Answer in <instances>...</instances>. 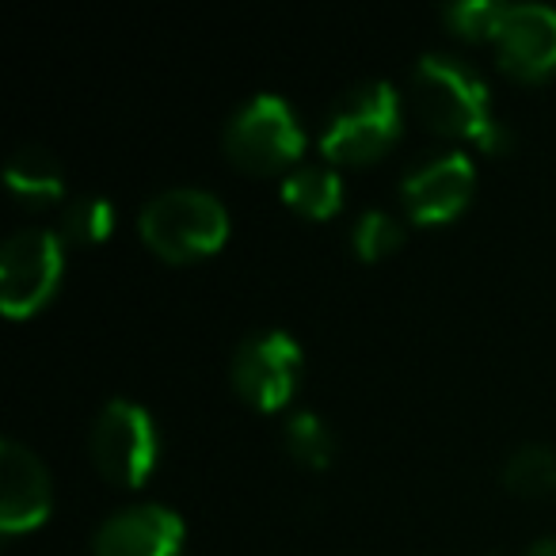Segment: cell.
I'll use <instances>...</instances> for the list:
<instances>
[{"label":"cell","instance_id":"cell-18","mask_svg":"<svg viewBox=\"0 0 556 556\" xmlns=\"http://www.w3.org/2000/svg\"><path fill=\"white\" fill-rule=\"evenodd\" d=\"M503 16H507V4H500V0H457V4L442 9V20L450 24V31L469 42H495Z\"/></svg>","mask_w":556,"mask_h":556},{"label":"cell","instance_id":"cell-7","mask_svg":"<svg viewBox=\"0 0 556 556\" xmlns=\"http://www.w3.org/2000/svg\"><path fill=\"white\" fill-rule=\"evenodd\" d=\"M229 378L240 401H248L260 412H275L298 393V381H302V348L282 328L252 332L232 351Z\"/></svg>","mask_w":556,"mask_h":556},{"label":"cell","instance_id":"cell-8","mask_svg":"<svg viewBox=\"0 0 556 556\" xmlns=\"http://www.w3.org/2000/svg\"><path fill=\"white\" fill-rule=\"evenodd\" d=\"M477 191V168L465 153H439L419 161L404 172L401 202L412 222L419 225H446L472 202Z\"/></svg>","mask_w":556,"mask_h":556},{"label":"cell","instance_id":"cell-2","mask_svg":"<svg viewBox=\"0 0 556 556\" xmlns=\"http://www.w3.org/2000/svg\"><path fill=\"white\" fill-rule=\"evenodd\" d=\"M138 229L156 255L172 263H191L225 244L229 214H225V202L202 187H168L141 206Z\"/></svg>","mask_w":556,"mask_h":556},{"label":"cell","instance_id":"cell-19","mask_svg":"<svg viewBox=\"0 0 556 556\" xmlns=\"http://www.w3.org/2000/svg\"><path fill=\"white\" fill-rule=\"evenodd\" d=\"M526 556H556V538H541L530 545V553Z\"/></svg>","mask_w":556,"mask_h":556},{"label":"cell","instance_id":"cell-17","mask_svg":"<svg viewBox=\"0 0 556 556\" xmlns=\"http://www.w3.org/2000/svg\"><path fill=\"white\" fill-rule=\"evenodd\" d=\"M401 240H404V225L389 210H366V214H358L355 229H351V248L366 263L386 260L389 252L401 248Z\"/></svg>","mask_w":556,"mask_h":556},{"label":"cell","instance_id":"cell-3","mask_svg":"<svg viewBox=\"0 0 556 556\" xmlns=\"http://www.w3.org/2000/svg\"><path fill=\"white\" fill-rule=\"evenodd\" d=\"M401 138V96L389 80L351 88L328 115L320 149L336 164H370Z\"/></svg>","mask_w":556,"mask_h":556},{"label":"cell","instance_id":"cell-14","mask_svg":"<svg viewBox=\"0 0 556 556\" xmlns=\"http://www.w3.org/2000/svg\"><path fill=\"white\" fill-rule=\"evenodd\" d=\"M503 484L522 500H541L556 492V450L541 442H526L503 465Z\"/></svg>","mask_w":556,"mask_h":556},{"label":"cell","instance_id":"cell-16","mask_svg":"<svg viewBox=\"0 0 556 556\" xmlns=\"http://www.w3.org/2000/svg\"><path fill=\"white\" fill-rule=\"evenodd\" d=\"M115 229V210L103 194H80V199L65 202L62 210V225H58V237L65 244H100V240L111 237Z\"/></svg>","mask_w":556,"mask_h":556},{"label":"cell","instance_id":"cell-9","mask_svg":"<svg viewBox=\"0 0 556 556\" xmlns=\"http://www.w3.org/2000/svg\"><path fill=\"white\" fill-rule=\"evenodd\" d=\"M184 518L164 503H134L103 518L92 538V556H179Z\"/></svg>","mask_w":556,"mask_h":556},{"label":"cell","instance_id":"cell-15","mask_svg":"<svg viewBox=\"0 0 556 556\" xmlns=\"http://www.w3.org/2000/svg\"><path fill=\"white\" fill-rule=\"evenodd\" d=\"M282 442H287V454L305 469L320 472L336 457V434L317 412H294L282 427Z\"/></svg>","mask_w":556,"mask_h":556},{"label":"cell","instance_id":"cell-12","mask_svg":"<svg viewBox=\"0 0 556 556\" xmlns=\"http://www.w3.org/2000/svg\"><path fill=\"white\" fill-rule=\"evenodd\" d=\"M4 184L16 199L31 202V206H47V202L62 199L65 172L62 161L50 153L47 146H20L9 156V168H4Z\"/></svg>","mask_w":556,"mask_h":556},{"label":"cell","instance_id":"cell-13","mask_svg":"<svg viewBox=\"0 0 556 556\" xmlns=\"http://www.w3.org/2000/svg\"><path fill=\"white\" fill-rule=\"evenodd\" d=\"M282 199H287V206H294L298 214L325 222V217L340 214L343 179H340V172L325 168V164H305V168H294L282 179Z\"/></svg>","mask_w":556,"mask_h":556},{"label":"cell","instance_id":"cell-4","mask_svg":"<svg viewBox=\"0 0 556 556\" xmlns=\"http://www.w3.org/2000/svg\"><path fill=\"white\" fill-rule=\"evenodd\" d=\"M225 153L237 168L252 172V176H270L282 172L302 156L305 134L298 126V115L282 96L260 92L237 108L225 123Z\"/></svg>","mask_w":556,"mask_h":556},{"label":"cell","instance_id":"cell-6","mask_svg":"<svg viewBox=\"0 0 556 556\" xmlns=\"http://www.w3.org/2000/svg\"><path fill=\"white\" fill-rule=\"evenodd\" d=\"M65 244L54 229H20L0 252V305L12 320L39 313L62 287Z\"/></svg>","mask_w":556,"mask_h":556},{"label":"cell","instance_id":"cell-5","mask_svg":"<svg viewBox=\"0 0 556 556\" xmlns=\"http://www.w3.org/2000/svg\"><path fill=\"white\" fill-rule=\"evenodd\" d=\"M88 446H92V462L111 484L138 488L149 480V472L156 469V457H161V434L156 424L141 404L134 401H108L100 408L88 434Z\"/></svg>","mask_w":556,"mask_h":556},{"label":"cell","instance_id":"cell-11","mask_svg":"<svg viewBox=\"0 0 556 556\" xmlns=\"http://www.w3.org/2000/svg\"><path fill=\"white\" fill-rule=\"evenodd\" d=\"M50 507H54V488H50L47 465L24 442L4 439L0 442V530H35L47 522Z\"/></svg>","mask_w":556,"mask_h":556},{"label":"cell","instance_id":"cell-10","mask_svg":"<svg viewBox=\"0 0 556 556\" xmlns=\"http://www.w3.org/2000/svg\"><path fill=\"white\" fill-rule=\"evenodd\" d=\"M495 58L518 80L556 77V12L545 4H507L500 31H495Z\"/></svg>","mask_w":556,"mask_h":556},{"label":"cell","instance_id":"cell-1","mask_svg":"<svg viewBox=\"0 0 556 556\" xmlns=\"http://www.w3.org/2000/svg\"><path fill=\"white\" fill-rule=\"evenodd\" d=\"M412 100L427 126L450 138L480 146L484 153H500L507 146V130L495 118L492 92L472 65L450 54H427L412 70Z\"/></svg>","mask_w":556,"mask_h":556}]
</instances>
